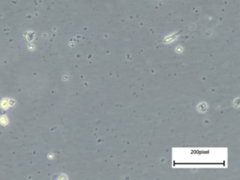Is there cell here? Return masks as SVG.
I'll list each match as a JSON object with an SVG mask.
<instances>
[{"label":"cell","mask_w":240,"mask_h":180,"mask_svg":"<svg viewBox=\"0 0 240 180\" xmlns=\"http://www.w3.org/2000/svg\"><path fill=\"white\" fill-rule=\"evenodd\" d=\"M0 124H1L2 126H6L8 124V118H7L6 115L0 116Z\"/></svg>","instance_id":"obj_1"}]
</instances>
